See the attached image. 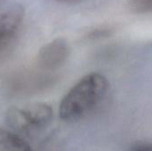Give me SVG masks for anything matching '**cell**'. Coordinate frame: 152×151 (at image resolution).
<instances>
[{"instance_id": "6da1fadb", "label": "cell", "mask_w": 152, "mask_h": 151, "mask_svg": "<svg viewBox=\"0 0 152 151\" xmlns=\"http://www.w3.org/2000/svg\"><path fill=\"white\" fill-rule=\"evenodd\" d=\"M108 87V80L102 74L86 75L61 100L59 109L61 118L72 122L86 117L102 102Z\"/></svg>"}, {"instance_id": "7a4b0ae2", "label": "cell", "mask_w": 152, "mask_h": 151, "mask_svg": "<svg viewBox=\"0 0 152 151\" xmlns=\"http://www.w3.org/2000/svg\"><path fill=\"white\" fill-rule=\"evenodd\" d=\"M53 111L45 103H32L21 108H12L6 114V123L18 132H31L46 127L52 121Z\"/></svg>"}, {"instance_id": "3957f363", "label": "cell", "mask_w": 152, "mask_h": 151, "mask_svg": "<svg viewBox=\"0 0 152 151\" xmlns=\"http://www.w3.org/2000/svg\"><path fill=\"white\" fill-rule=\"evenodd\" d=\"M25 11L16 2L0 4V53L12 41L22 23Z\"/></svg>"}, {"instance_id": "277c9868", "label": "cell", "mask_w": 152, "mask_h": 151, "mask_svg": "<svg viewBox=\"0 0 152 151\" xmlns=\"http://www.w3.org/2000/svg\"><path fill=\"white\" fill-rule=\"evenodd\" d=\"M69 55V48L63 39H56L45 45L39 52V64L47 69H55L62 66Z\"/></svg>"}, {"instance_id": "5b68a950", "label": "cell", "mask_w": 152, "mask_h": 151, "mask_svg": "<svg viewBox=\"0 0 152 151\" xmlns=\"http://www.w3.org/2000/svg\"><path fill=\"white\" fill-rule=\"evenodd\" d=\"M0 151H32L20 136L0 127Z\"/></svg>"}, {"instance_id": "8992f818", "label": "cell", "mask_w": 152, "mask_h": 151, "mask_svg": "<svg viewBox=\"0 0 152 151\" xmlns=\"http://www.w3.org/2000/svg\"><path fill=\"white\" fill-rule=\"evenodd\" d=\"M130 8L135 13L152 12V0H130Z\"/></svg>"}, {"instance_id": "52a82bcc", "label": "cell", "mask_w": 152, "mask_h": 151, "mask_svg": "<svg viewBox=\"0 0 152 151\" xmlns=\"http://www.w3.org/2000/svg\"><path fill=\"white\" fill-rule=\"evenodd\" d=\"M128 151H152V143L151 142H137L134 144Z\"/></svg>"}, {"instance_id": "ba28073f", "label": "cell", "mask_w": 152, "mask_h": 151, "mask_svg": "<svg viewBox=\"0 0 152 151\" xmlns=\"http://www.w3.org/2000/svg\"><path fill=\"white\" fill-rule=\"evenodd\" d=\"M60 2H63V3H67V4H77V3H82L87 0H58Z\"/></svg>"}]
</instances>
